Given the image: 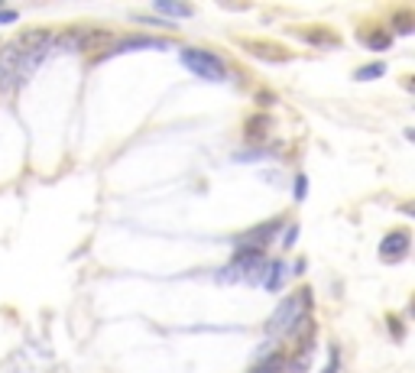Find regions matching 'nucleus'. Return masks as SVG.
Wrapping results in <instances>:
<instances>
[{
	"label": "nucleus",
	"mask_w": 415,
	"mask_h": 373,
	"mask_svg": "<svg viewBox=\"0 0 415 373\" xmlns=\"http://www.w3.org/2000/svg\"><path fill=\"white\" fill-rule=\"evenodd\" d=\"M308 305H312V292L299 289L295 296H289L276 309V315L266 322V331L269 335H289V331H295V324L302 322V318H308Z\"/></svg>",
	"instance_id": "obj_1"
},
{
	"label": "nucleus",
	"mask_w": 415,
	"mask_h": 373,
	"mask_svg": "<svg viewBox=\"0 0 415 373\" xmlns=\"http://www.w3.org/2000/svg\"><path fill=\"white\" fill-rule=\"evenodd\" d=\"M108 39H110V33H104V29L75 26L68 33H62L59 39H52V46H59V49H65V52H91V49H98V46H104Z\"/></svg>",
	"instance_id": "obj_2"
},
{
	"label": "nucleus",
	"mask_w": 415,
	"mask_h": 373,
	"mask_svg": "<svg viewBox=\"0 0 415 373\" xmlns=\"http://www.w3.org/2000/svg\"><path fill=\"white\" fill-rule=\"evenodd\" d=\"M179 59H182L185 68H192L198 78H208V81H224V62H221L214 52H205V49H182L179 52Z\"/></svg>",
	"instance_id": "obj_3"
},
{
	"label": "nucleus",
	"mask_w": 415,
	"mask_h": 373,
	"mask_svg": "<svg viewBox=\"0 0 415 373\" xmlns=\"http://www.w3.org/2000/svg\"><path fill=\"white\" fill-rule=\"evenodd\" d=\"M405 250H409V234H405V231H392L390 237H383V244H379V257H386V260H399V257H405Z\"/></svg>",
	"instance_id": "obj_4"
},
{
	"label": "nucleus",
	"mask_w": 415,
	"mask_h": 373,
	"mask_svg": "<svg viewBox=\"0 0 415 373\" xmlns=\"http://www.w3.org/2000/svg\"><path fill=\"white\" fill-rule=\"evenodd\" d=\"M276 227H279V221L263 224V227H257V231H250L247 237H240V240H237V247H240V250H260L269 240V234H273Z\"/></svg>",
	"instance_id": "obj_5"
},
{
	"label": "nucleus",
	"mask_w": 415,
	"mask_h": 373,
	"mask_svg": "<svg viewBox=\"0 0 415 373\" xmlns=\"http://www.w3.org/2000/svg\"><path fill=\"white\" fill-rule=\"evenodd\" d=\"M169 42L166 39H156V36H134V39H123L121 46L114 52H130V49H166Z\"/></svg>",
	"instance_id": "obj_6"
},
{
	"label": "nucleus",
	"mask_w": 415,
	"mask_h": 373,
	"mask_svg": "<svg viewBox=\"0 0 415 373\" xmlns=\"http://www.w3.org/2000/svg\"><path fill=\"white\" fill-rule=\"evenodd\" d=\"M153 10L156 13H166V16H192V7H185V3H169V0H153Z\"/></svg>",
	"instance_id": "obj_7"
},
{
	"label": "nucleus",
	"mask_w": 415,
	"mask_h": 373,
	"mask_svg": "<svg viewBox=\"0 0 415 373\" xmlns=\"http://www.w3.org/2000/svg\"><path fill=\"white\" fill-rule=\"evenodd\" d=\"M282 370H286V357H282V354H273L266 361H260L250 373H282Z\"/></svg>",
	"instance_id": "obj_8"
},
{
	"label": "nucleus",
	"mask_w": 415,
	"mask_h": 373,
	"mask_svg": "<svg viewBox=\"0 0 415 373\" xmlns=\"http://www.w3.org/2000/svg\"><path fill=\"white\" fill-rule=\"evenodd\" d=\"M282 276H286V263H269V276H266V289L269 292H279L282 289Z\"/></svg>",
	"instance_id": "obj_9"
},
{
	"label": "nucleus",
	"mask_w": 415,
	"mask_h": 373,
	"mask_svg": "<svg viewBox=\"0 0 415 373\" xmlns=\"http://www.w3.org/2000/svg\"><path fill=\"white\" fill-rule=\"evenodd\" d=\"M247 49H253V55H263V59H276V62L286 59L279 49H273V46H260V42H247Z\"/></svg>",
	"instance_id": "obj_10"
},
{
	"label": "nucleus",
	"mask_w": 415,
	"mask_h": 373,
	"mask_svg": "<svg viewBox=\"0 0 415 373\" xmlns=\"http://www.w3.org/2000/svg\"><path fill=\"white\" fill-rule=\"evenodd\" d=\"M266 127H269L266 117H263V120H250V127H247V137H250V140H266V133H269Z\"/></svg>",
	"instance_id": "obj_11"
},
{
	"label": "nucleus",
	"mask_w": 415,
	"mask_h": 373,
	"mask_svg": "<svg viewBox=\"0 0 415 373\" xmlns=\"http://www.w3.org/2000/svg\"><path fill=\"white\" fill-rule=\"evenodd\" d=\"M302 36H305L308 42H315V46H338V36H331V33H318V29H312V33H302Z\"/></svg>",
	"instance_id": "obj_12"
},
{
	"label": "nucleus",
	"mask_w": 415,
	"mask_h": 373,
	"mask_svg": "<svg viewBox=\"0 0 415 373\" xmlns=\"http://www.w3.org/2000/svg\"><path fill=\"white\" fill-rule=\"evenodd\" d=\"M383 72H386V65L373 62V65H366V68H360V72H357V78H360V81H370V78H379Z\"/></svg>",
	"instance_id": "obj_13"
},
{
	"label": "nucleus",
	"mask_w": 415,
	"mask_h": 373,
	"mask_svg": "<svg viewBox=\"0 0 415 373\" xmlns=\"http://www.w3.org/2000/svg\"><path fill=\"white\" fill-rule=\"evenodd\" d=\"M308 370V348H302V354L292 361V373H305Z\"/></svg>",
	"instance_id": "obj_14"
},
{
	"label": "nucleus",
	"mask_w": 415,
	"mask_h": 373,
	"mask_svg": "<svg viewBox=\"0 0 415 373\" xmlns=\"http://www.w3.org/2000/svg\"><path fill=\"white\" fill-rule=\"evenodd\" d=\"M396 29H399V33H412V16H409V13H399V16H396Z\"/></svg>",
	"instance_id": "obj_15"
},
{
	"label": "nucleus",
	"mask_w": 415,
	"mask_h": 373,
	"mask_svg": "<svg viewBox=\"0 0 415 373\" xmlns=\"http://www.w3.org/2000/svg\"><path fill=\"white\" fill-rule=\"evenodd\" d=\"M366 42H370L373 49H386V46H390L392 39H390V36H383V33H377V36H370V39H366Z\"/></svg>",
	"instance_id": "obj_16"
},
{
	"label": "nucleus",
	"mask_w": 415,
	"mask_h": 373,
	"mask_svg": "<svg viewBox=\"0 0 415 373\" xmlns=\"http://www.w3.org/2000/svg\"><path fill=\"white\" fill-rule=\"evenodd\" d=\"M305 175H299V179H295V198H305Z\"/></svg>",
	"instance_id": "obj_17"
},
{
	"label": "nucleus",
	"mask_w": 415,
	"mask_h": 373,
	"mask_svg": "<svg viewBox=\"0 0 415 373\" xmlns=\"http://www.w3.org/2000/svg\"><path fill=\"white\" fill-rule=\"evenodd\" d=\"M338 363H341V354H338V348H331V363H328V370L325 373H334L338 370Z\"/></svg>",
	"instance_id": "obj_18"
},
{
	"label": "nucleus",
	"mask_w": 415,
	"mask_h": 373,
	"mask_svg": "<svg viewBox=\"0 0 415 373\" xmlns=\"http://www.w3.org/2000/svg\"><path fill=\"white\" fill-rule=\"evenodd\" d=\"M16 20V10H0V23H13Z\"/></svg>",
	"instance_id": "obj_19"
}]
</instances>
